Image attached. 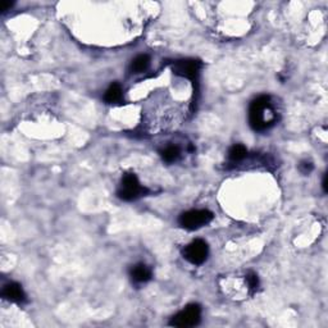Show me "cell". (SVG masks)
<instances>
[{
  "label": "cell",
  "instance_id": "6da1fadb",
  "mask_svg": "<svg viewBox=\"0 0 328 328\" xmlns=\"http://www.w3.org/2000/svg\"><path fill=\"white\" fill-rule=\"evenodd\" d=\"M249 122L255 131H265L277 122V114L269 96L261 95L252 103L249 109Z\"/></svg>",
  "mask_w": 328,
  "mask_h": 328
},
{
  "label": "cell",
  "instance_id": "7a4b0ae2",
  "mask_svg": "<svg viewBox=\"0 0 328 328\" xmlns=\"http://www.w3.org/2000/svg\"><path fill=\"white\" fill-rule=\"evenodd\" d=\"M213 219V213L207 209H196V211H188L180 216V226L186 229H198L203 226H207L208 223Z\"/></svg>",
  "mask_w": 328,
  "mask_h": 328
},
{
  "label": "cell",
  "instance_id": "3957f363",
  "mask_svg": "<svg viewBox=\"0 0 328 328\" xmlns=\"http://www.w3.org/2000/svg\"><path fill=\"white\" fill-rule=\"evenodd\" d=\"M145 192H146V188L140 185V182H139L136 176L134 173H127L122 179L121 187L118 190V196L122 200L132 201L143 196Z\"/></svg>",
  "mask_w": 328,
  "mask_h": 328
},
{
  "label": "cell",
  "instance_id": "277c9868",
  "mask_svg": "<svg viewBox=\"0 0 328 328\" xmlns=\"http://www.w3.org/2000/svg\"><path fill=\"white\" fill-rule=\"evenodd\" d=\"M201 318V308L198 304L187 305L183 310L171 319V326L175 327H194L199 325Z\"/></svg>",
  "mask_w": 328,
  "mask_h": 328
},
{
  "label": "cell",
  "instance_id": "5b68a950",
  "mask_svg": "<svg viewBox=\"0 0 328 328\" xmlns=\"http://www.w3.org/2000/svg\"><path fill=\"white\" fill-rule=\"evenodd\" d=\"M208 253H209V249H208L207 242L203 240H195L186 246L183 250V256L191 264L200 265L207 260Z\"/></svg>",
  "mask_w": 328,
  "mask_h": 328
},
{
  "label": "cell",
  "instance_id": "8992f818",
  "mask_svg": "<svg viewBox=\"0 0 328 328\" xmlns=\"http://www.w3.org/2000/svg\"><path fill=\"white\" fill-rule=\"evenodd\" d=\"M201 63L196 59H182L173 64V72L181 77L191 80L192 83H198L199 73H200Z\"/></svg>",
  "mask_w": 328,
  "mask_h": 328
},
{
  "label": "cell",
  "instance_id": "52a82bcc",
  "mask_svg": "<svg viewBox=\"0 0 328 328\" xmlns=\"http://www.w3.org/2000/svg\"><path fill=\"white\" fill-rule=\"evenodd\" d=\"M3 297L13 303H22L26 300V293L22 286L17 282H10L3 289Z\"/></svg>",
  "mask_w": 328,
  "mask_h": 328
},
{
  "label": "cell",
  "instance_id": "ba28073f",
  "mask_svg": "<svg viewBox=\"0 0 328 328\" xmlns=\"http://www.w3.org/2000/svg\"><path fill=\"white\" fill-rule=\"evenodd\" d=\"M131 277L137 284H145L151 278V271L144 263H139L131 268Z\"/></svg>",
  "mask_w": 328,
  "mask_h": 328
},
{
  "label": "cell",
  "instance_id": "9c48e42d",
  "mask_svg": "<svg viewBox=\"0 0 328 328\" xmlns=\"http://www.w3.org/2000/svg\"><path fill=\"white\" fill-rule=\"evenodd\" d=\"M150 64V58L147 55L143 54L136 57L131 63V72H134V73H141L144 71H146L147 67H149Z\"/></svg>",
  "mask_w": 328,
  "mask_h": 328
},
{
  "label": "cell",
  "instance_id": "30bf717a",
  "mask_svg": "<svg viewBox=\"0 0 328 328\" xmlns=\"http://www.w3.org/2000/svg\"><path fill=\"white\" fill-rule=\"evenodd\" d=\"M248 155V150L244 145H233L228 151V158L231 162L236 163V162H241L245 156Z\"/></svg>",
  "mask_w": 328,
  "mask_h": 328
},
{
  "label": "cell",
  "instance_id": "8fae6325",
  "mask_svg": "<svg viewBox=\"0 0 328 328\" xmlns=\"http://www.w3.org/2000/svg\"><path fill=\"white\" fill-rule=\"evenodd\" d=\"M122 98V89L118 83H111L109 89L107 90L104 99L107 103H115L118 100H121Z\"/></svg>",
  "mask_w": 328,
  "mask_h": 328
},
{
  "label": "cell",
  "instance_id": "7c38bea8",
  "mask_svg": "<svg viewBox=\"0 0 328 328\" xmlns=\"http://www.w3.org/2000/svg\"><path fill=\"white\" fill-rule=\"evenodd\" d=\"M160 154H162V158L166 160L167 163H173L179 159L180 155H181V151H180L179 146L171 145V146H167L166 149L162 150Z\"/></svg>",
  "mask_w": 328,
  "mask_h": 328
},
{
  "label": "cell",
  "instance_id": "4fadbf2b",
  "mask_svg": "<svg viewBox=\"0 0 328 328\" xmlns=\"http://www.w3.org/2000/svg\"><path fill=\"white\" fill-rule=\"evenodd\" d=\"M246 281H248V285H249V289L250 290H256L259 286V278L258 276L255 273H249L248 276H246Z\"/></svg>",
  "mask_w": 328,
  "mask_h": 328
},
{
  "label": "cell",
  "instance_id": "5bb4252c",
  "mask_svg": "<svg viewBox=\"0 0 328 328\" xmlns=\"http://www.w3.org/2000/svg\"><path fill=\"white\" fill-rule=\"evenodd\" d=\"M299 169H300V172L304 173V175H309V173L313 171V164L310 162H306L305 160V162L300 163Z\"/></svg>",
  "mask_w": 328,
  "mask_h": 328
},
{
  "label": "cell",
  "instance_id": "9a60e30c",
  "mask_svg": "<svg viewBox=\"0 0 328 328\" xmlns=\"http://www.w3.org/2000/svg\"><path fill=\"white\" fill-rule=\"evenodd\" d=\"M12 5H13L12 1H4V3L1 4V6H0V12L4 13L6 12V10H9L10 8H12Z\"/></svg>",
  "mask_w": 328,
  "mask_h": 328
},
{
  "label": "cell",
  "instance_id": "2e32d148",
  "mask_svg": "<svg viewBox=\"0 0 328 328\" xmlns=\"http://www.w3.org/2000/svg\"><path fill=\"white\" fill-rule=\"evenodd\" d=\"M323 190L325 192H327V176H325V179H323Z\"/></svg>",
  "mask_w": 328,
  "mask_h": 328
}]
</instances>
